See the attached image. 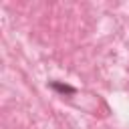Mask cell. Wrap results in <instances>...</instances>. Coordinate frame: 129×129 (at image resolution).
Segmentation results:
<instances>
[{
  "label": "cell",
  "instance_id": "1",
  "mask_svg": "<svg viewBox=\"0 0 129 129\" xmlns=\"http://www.w3.org/2000/svg\"><path fill=\"white\" fill-rule=\"evenodd\" d=\"M48 87H50L54 93H58V95H67V97H71V95L77 93V87L67 85V83H60V81H48Z\"/></svg>",
  "mask_w": 129,
  "mask_h": 129
}]
</instances>
